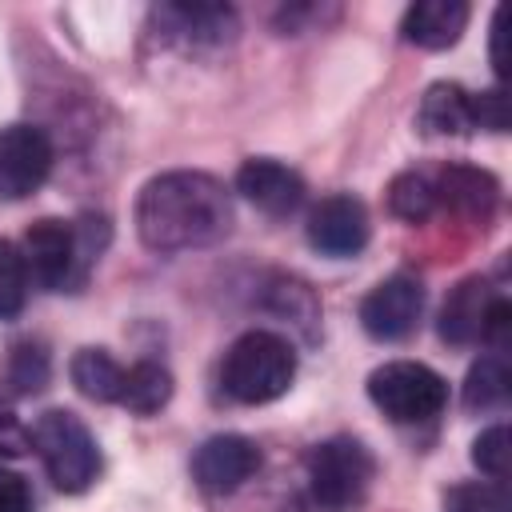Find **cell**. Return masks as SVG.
<instances>
[{
    "label": "cell",
    "mask_w": 512,
    "mask_h": 512,
    "mask_svg": "<svg viewBox=\"0 0 512 512\" xmlns=\"http://www.w3.org/2000/svg\"><path fill=\"white\" fill-rule=\"evenodd\" d=\"M136 232L152 252L208 248L232 232V196L208 172H160L136 196Z\"/></svg>",
    "instance_id": "obj_1"
},
{
    "label": "cell",
    "mask_w": 512,
    "mask_h": 512,
    "mask_svg": "<svg viewBox=\"0 0 512 512\" xmlns=\"http://www.w3.org/2000/svg\"><path fill=\"white\" fill-rule=\"evenodd\" d=\"M296 380V352L284 336L252 328L232 340L220 364V384L236 404L280 400Z\"/></svg>",
    "instance_id": "obj_2"
},
{
    "label": "cell",
    "mask_w": 512,
    "mask_h": 512,
    "mask_svg": "<svg viewBox=\"0 0 512 512\" xmlns=\"http://www.w3.org/2000/svg\"><path fill=\"white\" fill-rule=\"evenodd\" d=\"M28 440H32L44 472L52 476V484L60 492L76 496V492L92 488V480L100 476V448H96L88 424L76 412H68V408L44 412L32 424Z\"/></svg>",
    "instance_id": "obj_3"
},
{
    "label": "cell",
    "mask_w": 512,
    "mask_h": 512,
    "mask_svg": "<svg viewBox=\"0 0 512 512\" xmlns=\"http://www.w3.org/2000/svg\"><path fill=\"white\" fill-rule=\"evenodd\" d=\"M376 480V456L356 436H328L308 452V492L324 512L356 508Z\"/></svg>",
    "instance_id": "obj_4"
},
{
    "label": "cell",
    "mask_w": 512,
    "mask_h": 512,
    "mask_svg": "<svg viewBox=\"0 0 512 512\" xmlns=\"http://www.w3.org/2000/svg\"><path fill=\"white\" fill-rule=\"evenodd\" d=\"M440 340L464 348V344H492L496 352H504L508 332H512V308L504 300L500 288H492L488 276H468L460 280L440 308Z\"/></svg>",
    "instance_id": "obj_5"
},
{
    "label": "cell",
    "mask_w": 512,
    "mask_h": 512,
    "mask_svg": "<svg viewBox=\"0 0 512 512\" xmlns=\"http://www.w3.org/2000/svg\"><path fill=\"white\" fill-rule=\"evenodd\" d=\"M368 400L392 424H424L444 412L448 384L440 372L416 360H388L368 376Z\"/></svg>",
    "instance_id": "obj_6"
},
{
    "label": "cell",
    "mask_w": 512,
    "mask_h": 512,
    "mask_svg": "<svg viewBox=\"0 0 512 512\" xmlns=\"http://www.w3.org/2000/svg\"><path fill=\"white\" fill-rule=\"evenodd\" d=\"M20 256H24L28 276L48 292H60L68 284H84L80 256H76V228L68 220L44 216V220L28 224V232L20 240Z\"/></svg>",
    "instance_id": "obj_7"
},
{
    "label": "cell",
    "mask_w": 512,
    "mask_h": 512,
    "mask_svg": "<svg viewBox=\"0 0 512 512\" xmlns=\"http://www.w3.org/2000/svg\"><path fill=\"white\" fill-rule=\"evenodd\" d=\"M152 32L180 52H200L228 44L240 32V20L228 4H156Z\"/></svg>",
    "instance_id": "obj_8"
},
{
    "label": "cell",
    "mask_w": 512,
    "mask_h": 512,
    "mask_svg": "<svg viewBox=\"0 0 512 512\" xmlns=\"http://www.w3.org/2000/svg\"><path fill=\"white\" fill-rule=\"evenodd\" d=\"M52 172V140L36 124L0 128V200L32 196Z\"/></svg>",
    "instance_id": "obj_9"
},
{
    "label": "cell",
    "mask_w": 512,
    "mask_h": 512,
    "mask_svg": "<svg viewBox=\"0 0 512 512\" xmlns=\"http://www.w3.org/2000/svg\"><path fill=\"white\" fill-rule=\"evenodd\" d=\"M424 312V288L416 276L396 272L360 300V324L372 340H404Z\"/></svg>",
    "instance_id": "obj_10"
},
{
    "label": "cell",
    "mask_w": 512,
    "mask_h": 512,
    "mask_svg": "<svg viewBox=\"0 0 512 512\" xmlns=\"http://www.w3.org/2000/svg\"><path fill=\"white\" fill-rule=\"evenodd\" d=\"M260 468V448L256 440L240 436V432H224V436H208L196 456H192V476L204 492H236L244 480H252Z\"/></svg>",
    "instance_id": "obj_11"
},
{
    "label": "cell",
    "mask_w": 512,
    "mask_h": 512,
    "mask_svg": "<svg viewBox=\"0 0 512 512\" xmlns=\"http://www.w3.org/2000/svg\"><path fill=\"white\" fill-rule=\"evenodd\" d=\"M304 232H308V244L324 256H356L368 244V212L356 196L336 192L308 212Z\"/></svg>",
    "instance_id": "obj_12"
},
{
    "label": "cell",
    "mask_w": 512,
    "mask_h": 512,
    "mask_svg": "<svg viewBox=\"0 0 512 512\" xmlns=\"http://www.w3.org/2000/svg\"><path fill=\"white\" fill-rule=\"evenodd\" d=\"M436 184V208H448L452 216L468 224H488L500 204V180L476 164H444L432 172Z\"/></svg>",
    "instance_id": "obj_13"
},
{
    "label": "cell",
    "mask_w": 512,
    "mask_h": 512,
    "mask_svg": "<svg viewBox=\"0 0 512 512\" xmlns=\"http://www.w3.org/2000/svg\"><path fill=\"white\" fill-rule=\"evenodd\" d=\"M236 192L256 204L260 212L268 216H288L304 204V180L300 172H292L288 164L280 160H268V156H252L240 164L236 172Z\"/></svg>",
    "instance_id": "obj_14"
},
{
    "label": "cell",
    "mask_w": 512,
    "mask_h": 512,
    "mask_svg": "<svg viewBox=\"0 0 512 512\" xmlns=\"http://www.w3.org/2000/svg\"><path fill=\"white\" fill-rule=\"evenodd\" d=\"M464 28H468V4L464 0H420L400 20V36L416 48H428V52L452 48Z\"/></svg>",
    "instance_id": "obj_15"
},
{
    "label": "cell",
    "mask_w": 512,
    "mask_h": 512,
    "mask_svg": "<svg viewBox=\"0 0 512 512\" xmlns=\"http://www.w3.org/2000/svg\"><path fill=\"white\" fill-rule=\"evenodd\" d=\"M416 124L424 136H468L472 132V92L452 80L428 84L416 108Z\"/></svg>",
    "instance_id": "obj_16"
},
{
    "label": "cell",
    "mask_w": 512,
    "mask_h": 512,
    "mask_svg": "<svg viewBox=\"0 0 512 512\" xmlns=\"http://www.w3.org/2000/svg\"><path fill=\"white\" fill-rule=\"evenodd\" d=\"M264 308L280 320H288L292 328H300L308 340H316V328H320V300L316 292L296 280V276H272L268 280V292H264Z\"/></svg>",
    "instance_id": "obj_17"
},
{
    "label": "cell",
    "mask_w": 512,
    "mask_h": 512,
    "mask_svg": "<svg viewBox=\"0 0 512 512\" xmlns=\"http://www.w3.org/2000/svg\"><path fill=\"white\" fill-rule=\"evenodd\" d=\"M168 400H172V372H168L164 364L140 360V364H132V368L124 372L116 404L128 408L132 416H152V412H160Z\"/></svg>",
    "instance_id": "obj_18"
},
{
    "label": "cell",
    "mask_w": 512,
    "mask_h": 512,
    "mask_svg": "<svg viewBox=\"0 0 512 512\" xmlns=\"http://www.w3.org/2000/svg\"><path fill=\"white\" fill-rule=\"evenodd\" d=\"M68 376H72V384H76L80 396H88L96 404H116L124 368L104 348H80L72 356V364H68Z\"/></svg>",
    "instance_id": "obj_19"
},
{
    "label": "cell",
    "mask_w": 512,
    "mask_h": 512,
    "mask_svg": "<svg viewBox=\"0 0 512 512\" xmlns=\"http://www.w3.org/2000/svg\"><path fill=\"white\" fill-rule=\"evenodd\" d=\"M508 388H512V376H508L504 352H488L464 376V408H472V412L504 408L508 404Z\"/></svg>",
    "instance_id": "obj_20"
},
{
    "label": "cell",
    "mask_w": 512,
    "mask_h": 512,
    "mask_svg": "<svg viewBox=\"0 0 512 512\" xmlns=\"http://www.w3.org/2000/svg\"><path fill=\"white\" fill-rule=\"evenodd\" d=\"M388 208H392V216H400V220H408V224H424V220L436 212V184H432V172L408 168V172L392 176V184H388Z\"/></svg>",
    "instance_id": "obj_21"
},
{
    "label": "cell",
    "mask_w": 512,
    "mask_h": 512,
    "mask_svg": "<svg viewBox=\"0 0 512 512\" xmlns=\"http://www.w3.org/2000/svg\"><path fill=\"white\" fill-rule=\"evenodd\" d=\"M4 384L16 392V396H32L48 384V352L40 344H12L8 352V364H4Z\"/></svg>",
    "instance_id": "obj_22"
},
{
    "label": "cell",
    "mask_w": 512,
    "mask_h": 512,
    "mask_svg": "<svg viewBox=\"0 0 512 512\" xmlns=\"http://www.w3.org/2000/svg\"><path fill=\"white\" fill-rule=\"evenodd\" d=\"M28 300V268L12 240H0V320H12L24 312Z\"/></svg>",
    "instance_id": "obj_23"
},
{
    "label": "cell",
    "mask_w": 512,
    "mask_h": 512,
    "mask_svg": "<svg viewBox=\"0 0 512 512\" xmlns=\"http://www.w3.org/2000/svg\"><path fill=\"white\" fill-rule=\"evenodd\" d=\"M444 512H512L504 484H484V480H464L444 492Z\"/></svg>",
    "instance_id": "obj_24"
},
{
    "label": "cell",
    "mask_w": 512,
    "mask_h": 512,
    "mask_svg": "<svg viewBox=\"0 0 512 512\" xmlns=\"http://www.w3.org/2000/svg\"><path fill=\"white\" fill-rule=\"evenodd\" d=\"M512 440H508V428L504 424H492V428H484L476 440H472V464L492 480V484H504V476H508V448Z\"/></svg>",
    "instance_id": "obj_25"
},
{
    "label": "cell",
    "mask_w": 512,
    "mask_h": 512,
    "mask_svg": "<svg viewBox=\"0 0 512 512\" xmlns=\"http://www.w3.org/2000/svg\"><path fill=\"white\" fill-rule=\"evenodd\" d=\"M472 128H488V132H504L508 128V96L504 88H488L472 96Z\"/></svg>",
    "instance_id": "obj_26"
},
{
    "label": "cell",
    "mask_w": 512,
    "mask_h": 512,
    "mask_svg": "<svg viewBox=\"0 0 512 512\" xmlns=\"http://www.w3.org/2000/svg\"><path fill=\"white\" fill-rule=\"evenodd\" d=\"M0 512H32V488L20 472L0 464Z\"/></svg>",
    "instance_id": "obj_27"
},
{
    "label": "cell",
    "mask_w": 512,
    "mask_h": 512,
    "mask_svg": "<svg viewBox=\"0 0 512 512\" xmlns=\"http://www.w3.org/2000/svg\"><path fill=\"white\" fill-rule=\"evenodd\" d=\"M32 448L28 440V428L16 420V412L0 400V456H24Z\"/></svg>",
    "instance_id": "obj_28"
},
{
    "label": "cell",
    "mask_w": 512,
    "mask_h": 512,
    "mask_svg": "<svg viewBox=\"0 0 512 512\" xmlns=\"http://www.w3.org/2000/svg\"><path fill=\"white\" fill-rule=\"evenodd\" d=\"M500 20H504V12H496V16H492V68H496V76H504V56H500L504 28H500Z\"/></svg>",
    "instance_id": "obj_29"
}]
</instances>
